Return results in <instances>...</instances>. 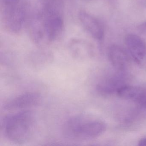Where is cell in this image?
Masks as SVG:
<instances>
[{
    "label": "cell",
    "instance_id": "cell-1",
    "mask_svg": "<svg viewBox=\"0 0 146 146\" xmlns=\"http://www.w3.org/2000/svg\"><path fill=\"white\" fill-rule=\"evenodd\" d=\"M3 124L7 138L14 143L22 144L33 136L36 128V118L30 109L21 110L5 117Z\"/></svg>",
    "mask_w": 146,
    "mask_h": 146
},
{
    "label": "cell",
    "instance_id": "cell-2",
    "mask_svg": "<svg viewBox=\"0 0 146 146\" xmlns=\"http://www.w3.org/2000/svg\"><path fill=\"white\" fill-rule=\"evenodd\" d=\"M106 129L104 122L84 114L72 116L62 126L64 136L75 141H85L102 135Z\"/></svg>",
    "mask_w": 146,
    "mask_h": 146
},
{
    "label": "cell",
    "instance_id": "cell-3",
    "mask_svg": "<svg viewBox=\"0 0 146 146\" xmlns=\"http://www.w3.org/2000/svg\"><path fill=\"white\" fill-rule=\"evenodd\" d=\"M0 13L4 28L17 34L24 25L25 11L22 0H0Z\"/></svg>",
    "mask_w": 146,
    "mask_h": 146
},
{
    "label": "cell",
    "instance_id": "cell-4",
    "mask_svg": "<svg viewBox=\"0 0 146 146\" xmlns=\"http://www.w3.org/2000/svg\"><path fill=\"white\" fill-rule=\"evenodd\" d=\"M125 43L128 52L134 61L140 66L146 67V42L139 36L127 35Z\"/></svg>",
    "mask_w": 146,
    "mask_h": 146
},
{
    "label": "cell",
    "instance_id": "cell-5",
    "mask_svg": "<svg viewBox=\"0 0 146 146\" xmlns=\"http://www.w3.org/2000/svg\"><path fill=\"white\" fill-rule=\"evenodd\" d=\"M41 101V97L35 92H27L14 97L6 103L4 107L6 111L27 110L38 106Z\"/></svg>",
    "mask_w": 146,
    "mask_h": 146
},
{
    "label": "cell",
    "instance_id": "cell-6",
    "mask_svg": "<svg viewBox=\"0 0 146 146\" xmlns=\"http://www.w3.org/2000/svg\"><path fill=\"white\" fill-rule=\"evenodd\" d=\"M78 18L83 28L93 38L99 41L103 39L104 27L97 18L84 10L79 12Z\"/></svg>",
    "mask_w": 146,
    "mask_h": 146
},
{
    "label": "cell",
    "instance_id": "cell-7",
    "mask_svg": "<svg viewBox=\"0 0 146 146\" xmlns=\"http://www.w3.org/2000/svg\"><path fill=\"white\" fill-rule=\"evenodd\" d=\"M123 48L117 45L111 46L108 49L109 60L117 70L123 71L131 64L130 55Z\"/></svg>",
    "mask_w": 146,
    "mask_h": 146
},
{
    "label": "cell",
    "instance_id": "cell-8",
    "mask_svg": "<svg viewBox=\"0 0 146 146\" xmlns=\"http://www.w3.org/2000/svg\"><path fill=\"white\" fill-rule=\"evenodd\" d=\"M125 84H123L122 78L120 76L110 77L104 78L99 82L96 89L98 92L103 95L117 93L118 90Z\"/></svg>",
    "mask_w": 146,
    "mask_h": 146
},
{
    "label": "cell",
    "instance_id": "cell-9",
    "mask_svg": "<svg viewBox=\"0 0 146 146\" xmlns=\"http://www.w3.org/2000/svg\"><path fill=\"white\" fill-rule=\"evenodd\" d=\"M146 93V90L141 87L125 84L118 90L116 94L122 99L140 102Z\"/></svg>",
    "mask_w": 146,
    "mask_h": 146
},
{
    "label": "cell",
    "instance_id": "cell-10",
    "mask_svg": "<svg viewBox=\"0 0 146 146\" xmlns=\"http://www.w3.org/2000/svg\"><path fill=\"white\" fill-rule=\"evenodd\" d=\"M69 46L71 52L78 57L90 53L92 48V46L88 42L78 38L72 39Z\"/></svg>",
    "mask_w": 146,
    "mask_h": 146
},
{
    "label": "cell",
    "instance_id": "cell-11",
    "mask_svg": "<svg viewBox=\"0 0 146 146\" xmlns=\"http://www.w3.org/2000/svg\"><path fill=\"white\" fill-rule=\"evenodd\" d=\"M137 29L141 35H146V21H143L139 24L137 27Z\"/></svg>",
    "mask_w": 146,
    "mask_h": 146
},
{
    "label": "cell",
    "instance_id": "cell-12",
    "mask_svg": "<svg viewBox=\"0 0 146 146\" xmlns=\"http://www.w3.org/2000/svg\"><path fill=\"white\" fill-rule=\"evenodd\" d=\"M138 145L140 146H146V137L140 140L138 142Z\"/></svg>",
    "mask_w": 146,
    "mask_h": 146
},
{
    "label": "cell",
    "instance_id": "cell-13",
    "mask_svg": "<svg viewBox=\"0 0 146 146\" xmlns=\"http://www.w3.org/2000/svg\"><path fill=\"white\" fill-rule=\"evenodd\" d=\"M140 103L141 104L142 106H143V108L146 109V93L143 99H142L141 101L140 102Z\"/></svg>",
    "mask_w": 146,
    "mask_h": 146
},
{
    "label": "cell",
    "instance_id": "cell-14",
    "mask_svg": "<svg viewBox=\"0 0 146 146\" xmlns=\"http://www.w3.org/2000/svg\"><path fill=\"white\" fill-rule=\"evenodd\" d=\"M137 3L143 7H146V0H137Z\"/></svg>",
    "mask_w": 146,
    "mask_h": 146
},
{
    "label": "cell",
    "instance_id": "cell-15",
    "mask_svg": "<svg viewBox=\"0 0 146 146\" xmlns=\"http://www.w3.org/2000/svg\"><path fill=\"white\" fill-rule=\"evenodd\" d=\"M85 1H93V0H85Z\"/></svg>",
    "mask_w": 146,
    "mask_h": 146
}]
</instances>
